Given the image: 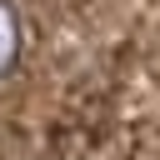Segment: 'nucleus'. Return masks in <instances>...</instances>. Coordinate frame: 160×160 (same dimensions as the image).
Masks as SVG:
<instances>
[{
  "mask_svg": "<svg viewBox=\"0 0 160 160\" xmlns=\"http://www.w3.org/2000/svg\"><path fill=\"white\" fill-rule=\"evenodd\" d=\"M15 60H20V15L10 0H0V80L15 70Z\"/></svg>",
  "mask_w": 160,
  "mask_h": 160,
  "instance_id": "1",
  "label": "nucleus"
}]
</instances>
